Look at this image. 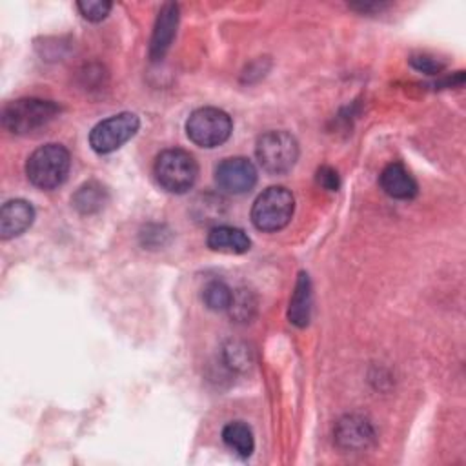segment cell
Wrapping results in <instances>:
<instances>
[{
  "instance_id": "cell-20",
  "label": "cell",
  "mask_w": 466,
  "mask_h": 466,
  "mask_svg": "<svg viewBox=\"0 0 466 466\" xmlns=\"http://www.w3.org/2000/svg\"><path fill=\"white\" fill-rule=\"evenodd\" d=\"M410 64L413 69L426 73V75H439L444 69L442 62L435 60L433 56H428V55H413L410 58Z\"/></svg>"
},
{
  "instance_id": "cell-10",
  "label": "cell",
  "mask_w": 466,
  "mask_h": 466,
  "mask_svg": "<svg viewBox=\"0 0 466 466\" xmlns=\"http://www.w3.org/2000/svg\"><path fill=\"white\" fill-rule=\"evenodd\" d=\"M177 25H178V5L175 2H167L160 7L153 25V35L149 42L151 60H160L166 55L177 33Z\"/></svg>"
},
{
  "instance_id": "cell-3",
  "label": "cell",
  "mask_w": 466,
  "mask_h": 466,
  "mask_svg": "<svg viewBox=\"0 0 466 466\" xmlns=\"http://www.w3.org/2000/svg\"><path fill=\"white\" fill-rule=\"evenodd\" d=\"M295 211V198L284 186H271L264 189L251 208V222L260 231H279L291 220Z\"/></svg>"
},
{
  "instance_id": "cell-1",
  "label": "cell",
  "mask_w": 466,
  "mask_h": 466,
  "mask_svg": "<svg viewBox=\"0 0 466 466\" xmlns=\"http://www.w3.org/2000/svg\"><path fill=\"white\" fill-rule=\"evenodd\" d=\"M71 157L60 144H46L35 149L25 162V175L29 182L40 189L58 187L69 173Z\"/></svg>"
},
{
  "instance_id": "cell-18",
  "label": "cell",
  "mask_w": 466,
  "mask_h": 466,
  "mask_svg": "<svg viewBox=\"0 0 466 466\" xmlns=\"http://www.w3.org/2000/svg\"><path fill=\"white\" fill-rule=\"evenodd\" d=\"M228 309L233 319L248 320L255 311V299L248 289H238L237 293H233V300Z\"/></svg>"
},
{
  "instance_id": "cell-21",
  "label": "cell",
  "mask_w": 466,
  "mask_h": 466,
  "mask_svg": "<svg viewBox=\"0 0 466 466\" xmlns=\"http://www.w3.org/2000/svg\"><path fill=\"white\" fill-rule=\"evenodd\" d=\"M226 359L231 368H244L249 364V350L240 342H231L226 348Z\"/></svg>"
},
{
  "instance_id": "cell-15",
  "label": "cell",
  "mask_w": 466,
  "mask_h": 466,
  "mask_svg": "<svg viewBox=\"0 0 466 466\" xmlns=\"http://www.w3.org/2000/svg\"><path fill=\"white\" fill-rule=\"evenodd\" d=\"M75 209L82 215H91V213H96L100 211L106 202H107V191L102 184L91 180V182H86L82 184L76 193L73 195L71 198Z\"/></svg>"
},
{
  "instance_id": "cell-2",
  "label": "cell",
  "mask_w": 466,
  "mask_h": 466,
  "mask_svg": "<svg viewBox=\"0 0 466 466\" xmlns=\"http://www.w3.org/2000/svg\"><path fill=\"white\" fill-rule=\"evenodd\" d=\"M153 173L162 189L180 195L193 187L198 175V166L191 153L180 147H171L164 149L157 157Z\"/></svg>"
},
{
  "instance_id": "cell-14",
  "label": "cell",
  "mask_w": 466,
  "mask_h": 466,
  "mask_svg": "<svg viewBox=\"0 0 466 466\" xmlns=\"http://www.w3.org/2000/svg\"><path fill=\"white\" fill-rule=\"evenodd\" d=\"M311 317V280L309 275L300 271L299 279L295 282L293 295L289 299V308H288V319L291 324L304 328L308 326Z\"/></svg>"
},
{
  "instance_id": "cell-11",
  "label": "cell",
  "mask_w": 466,
  "mask_h": 466,
  "mask_svg": "<svg viewBox=\"0 0 466 466\" xmlns=\"http://www.w3.org/2000/svg\"><path fill=\"white\" fill-rule=\"evenodd\" d=\"M35 220L33 206L24 198L7 200L0 209V237L4 240L22 235Z\"/></svg>"
},
{
  "instance_id": "cell-9",
  "label": "cell",
  "mask_w": 466,
  "mask_h": 466,
  "mask_svg": "<svg viewBox=\"0 0 466 466\" xmlns=\"http://www.w3.org/2000/svg\"><path fill=\"white\" fill-rule=\"evenodd\" d=\"M375 439L373 426L362 415H344L335 426V442L342 450H366Z\"/></svg>"
},
{
  "instance_id": "cell-12",
  "label": "cell",
  "mask_w": 466,
  "mask_h": 466,
  "mask_svg": "<svg viewBox=\"0 0 466 466\" xmlns=\"http://www.w3.org/2000/svg\"><path fill=\"white\" fill-rule=\"evenodd\" d=\"M379 184L391 198L410 200L417 195V182L400 162L388 164L379 177Z\"/></svg>"
},
{
  "instance_id": "cell-19",
  "label": "cell",
  "mask_w": 466,
  "mask_h": 466,
  "mask_svg": "<svg viewBox=\"0 0 466 466\" xmlns=\"http://www.w3.org/2000/svg\"><path fill=\"white\" fill-rule=\"evenodd\" d=\"M76 7L86 20L98 22L109 15L113 4L106 2V0H82L76 4Z\"/></svg>"
},
{
  "instance_id": "cell-4",
  "label": "cell",
  "mask_w": 466,
  "mask_h": 466,
  "mask_svg": "<svg viewBox=\"0 0 466 466\" xmlns=\"http://www.w3.org/2000/svg\"><path fill=\"white\" fill-rule=\"evenodd\" d=\"M60 107L53 100L18 98L9 102L2 111V124L15 135L31 133L58 115Z\"/></svg>"
},
{
  "instance_id": "cell-7",
  "label": "cell",
  "mask_w": 466,
  "mask_h": 466,
  "mask_svg": "<svg viewBox=\"0 0 466 466\" xmlns=\"http://www.w3.org/2000/svg\"><path fill=\"white\" fill-rule=\"evenodd\" d=\"M140 127V120L135 113L124 111L98 122L89 133V146L93 151L106 155L124 146Z\"/></svg>"
},
{
  "instance_id": "cell-16",
  "label": "cell",
  "mask_w": 466,
  "mask_h": 466,
  "mask_svg": "<svg viewBox=\"0 0 466 466\" xmlns=\"http://www.w3.org/2000/svg\"><path fill=\"white\" fill-rule=\"evenodd\" d=\"M222 441L226 442L228 448H231L237 455H240L244 459L249 457L255 448V439H253L251 428L242 420L228 422L222 430Z\"/></svg>"
},
{
  "instance_id": "cell-22",
  "label": "cell",
  "mask_w": 466,
  "mask_h": 466,
  "mask_svg": "<svg viewBox=\"0 0 466 466\" xmlns=\"http://www.w3.org/2000/svg\"><path fill=\"white\" fill-rule=\"evenodd\" d=\"M317 182H319L324 189H328V191H337L339 186H340L339 173H337L333 167H329V166L319 167V171H317Z\"/></svg>"
},
{
  "instance_id": "cell-17",
  "label": "cell",
  "mask_w": 466,
  "mask_h": 466,
  "mask_svg": "<svg viewBox=\"0 0 466 466\" xmlns=\"http://www.w3.org/2000/svg\"><path fill=\"white\" fill-rule=\"evenodd\" d=\"M202 300L204 304L213 309V311H222L228 309L231 300H233V291L229 289V286L222 280H211L204 291H202Z\"/></svg>"
},
{
  "instance_id": "cell-5",
  "label": "cell",
  "mask_w": 466,
  "mask_h": 466,
  "mask_svg": "<svg viewBox=\"0 0 466 466\" xmlns=\"http://www.w3.org/2000/svg\"><path fill=\"white\" fill-rule=\"evenodd\" d=\"M255 155L269 175L288 173L299 158V144L288 131H266L257 138Z\"/></svg>"
},
{
  "instance_id": "cell-8",
  "label": "cell",
  "mask_w": 466,
  "mask_h": 466,
  "mask_svg": "<svg viewBox=\"0 0 466 466\" xmlns=\"http://www.w3.org/2000/svg\"><path fill=\"white\" fill-rule=\"evenodd\" d=\"M215 182L226 193L242 195L255 186L257 167L246 157L224 158L215 167Z\"/></svg>"
},
{
  "instance_id": "cell-6",
  "label": "cell",
  "mask_w": 466,
  "mask_h": 466,
  "mask_svg": "<svg viewBox=\"0 0 466 466\" xmlns=\"http://www.w3.org/2000/svg\"><path fill=\"white\" fill-rule=\"evenodd\" d=\"M231 129L233 122L229 115L218 107H198L186 122L189 140L200 147H217L224 144L229 138Z\"/></svg>"
},
{
  "instance_id": "cell-13",
  "label": "cell",
  "mask_w": 466,
  "mask_h": 466,
  "mask_svg": "<svg viewBox=\"0 0 466 466\" xmlns=\"http://www.w3.org/2000/svg\"><path fill=\"white\" fill-rule=\"evenodd\" d=\"M206 242L213 251L229 255L246 253L251 246L248 233L233 226H215L213 229H209Z\"/></svg>"
}]
</instances>
